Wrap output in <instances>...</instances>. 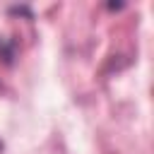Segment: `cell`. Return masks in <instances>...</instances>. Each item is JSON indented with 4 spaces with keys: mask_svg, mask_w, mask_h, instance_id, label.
Here are the masks:
<instances>
[{
    "mask_svg": "<svg viewBox=\"0 0 154 154\" xmlns=\"http://www.w3.org/2000/svg\"><path fill=\"white\" fill-rule=\"evenodd\" d=\"M0 55H2L5 63H12V46H10L5 38H0Z\"/></svg>",
    "mask_w": 154,
    "mask_h": 154,
    "instance_id": "1",
    "label": "cell"
},
{
    "mask_svg": "<svg viewBox=\"0 0 154 154\" xmlns=\"http://www.w3.org/2000/svg\"><path fill=\"white\" fill-rule=\"evenodd\" d=\"M10 12H12V14H26V17H31V12H29V7H12Z\"/></svg>",
    "mask_w": 154,
    "mask_h": 154,
    "instance_id": "2",
    "label": "cell"
},
{
    "mask_svg": "<svg viewBox=\"0 0 154 154\" xmlns=\"http://www.w3.org/2000/svg\"><path fill=\"white\" fill-rule=\"evenodd\" d=\"M120 7H123V2H111L108 5V10H120Z\"/></svg>",
    "mask_w": 154,
    "mask_h": 154,
    "instance_id": "3",
    "label": "cell"
},
{
    "mask_svg": "<svg viewBox=\"0 0 154 154\" xmlns=\"http://www.w3.org/2000/svg\"><path fill=\"white\" fill-rule=\"evenodd\" d=\"M0 149H2V144H0Z\"/></svg>",
    "mask_w": 154,
    "mask_h": 154,
    "instance_id": "4",
    "label": "cell"
}]
</instances>
